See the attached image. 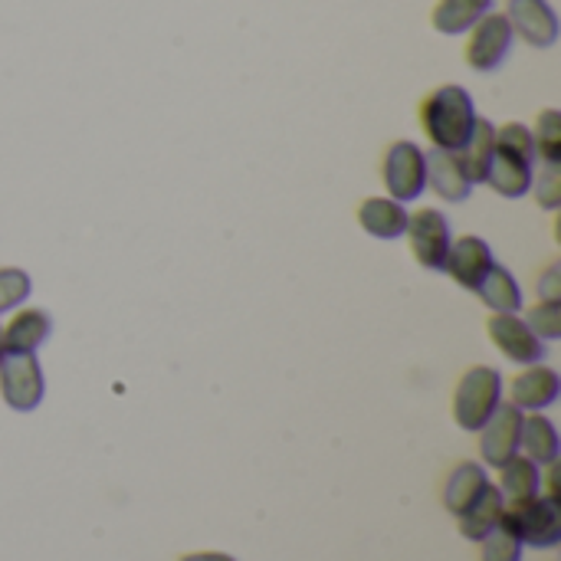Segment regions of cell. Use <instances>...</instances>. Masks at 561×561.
<instances>
[{
    "label": "cell",
    "instance_id": "cell-1",
    "mask_svg": "<svg viewBox=\"0 0 561 561\" xmlns=\"http://www.w3.org/2000/svg\"><path fill=\"white\" fill-rule=\"evenodd\" d=\"M477 122L473 99L463 85H440L421 102V128L440 151H457Z\"/></svg>",
    "mask_w": 561,
    "mask_h": 561
},
{
    "label": "cell",
    "instance_id": "cell-2",
    "mask_svg": "<svg viewBox=\"0 0 561 561\" xmlns=\"http://www.w3.org/2000/svg\"><path fill=\"white\" fill-rule=\"evenodd\" d=\"M500 404H503V375L490 365H477L457 385L454 421L463 431H480Z\"/></svg>",
    "mask_w": 561,
    "mask_h": 561
},
{
    "label": "cell",
    "instance_id": "cell-3",
    "mask_svg": "<svg viewBox=\"0 0 561 561\" xmlns=\"http://www.w3.org/2000/svg\"><path fill=\"white\" fill-rule=\"evenodd\" d=\"M503 523L519 536L523 546L552 549L561 542V503L549 496H533L523 503H506Z\"/></svg>",
    "mask_w": 561,
    "mask_h": 561
},
{
    "label": "cell",
    "instance_id": "cell-4",
    "mask_svg": "<svg viewBox=\"0 0 561 561\" xmlns=\"http://www.w3.org/2000/svg\"><path fill=\"white\" fill-rule=\"evenodd\" d=\"M385 187L394 201L408 204L417 201L427 187V154L414 145V141H394L385 151Z\"/></svg>",
    "mask_w": 561,
    "mask_h": 561
},
{
    "label": "cell",
    "instance_id": "cell-5",
    "mask_svg": "<svg viewBox=\"0 0 561 561\" xmlns=\"http://www.w3.org/2000/svg\"><path fill=\"white\" fill-rule=\"evenodd\" d=\"M470 39H467V62L477 72H493L503 66V59L513 49V26L506 20V13H483L473 26H470Z\"/></svg>",
    "mask_w": 561,
    "mask_h": 561
},
{
    "label": "cell",
    "instance_id": "cell-6",
    "mask_svg": "<svg viewBox=\"0 0 561 561\" xmlns=\"http://www.w3.org/2000/svg\"><path fill=\"white\" fill-rule=\"evenodd\" d=\"M408 240L411 253L424 270H444L447 250H450V224L440 210L421 207L417 214H408Z\"/></svg>",
    "mask_w": 561,
    "mask_h": 561
},
{
    "label": "cell",
    "instance_id": "cell-7",
    "mask_svg": "<svg viewBox=\"0 0 561 561\" xmlns=\"http://www.w3.org/2000/svg\"><path fill=\"white\" fill-rule=\"evenodd\" d=\"M0 398L13 411H36L43 401V368L36 355H3L0 362Z\"/></svg>",
    "mask_w": 561,
    "mask_h": 561
},
{
    "label": "cell",
    "instance_id": "cell-8",
    "mask_svg": "<svg viewBox=\"0 0 561 561\" xmlns=\"http://www.w3.org/2000/svg\"><path fill=\"white\" fill-rule=\"evenodd\" d=\"M486 332H490L493 345L516 365H536L546 355L542 339L516 312H493L486 319Z\"/></svg>",
    "mask_w": 561,
    "mask_h": 561
},
{
    "label": "cell",
    "instance_id": "cell-9",
    "mask_svg": "<svg viewBox=\"0 0 561 561\" xmlns=\"http://www.w3.org/2000/svg\"><path fill=\"white\" fill-rule=\"evenodd\" d=\"M493 263H496V260H493L490 243H486L483 237L467 233V237L450 240V250H447V260H444V273H447L457 286L477 293V286H480L483 276L493 270Z\"/></svg>",
    "mask_w": 561,
    "mask_h": 561
},
{
    "label": "cell",
    "instance_id": "cell-10",
    "mask_svg": "<svg viewBox=\"0 0 561 561\" xmlns=\"http://www.w3.org/2000/svg\"><path fill=\"white\" fill-rule=\"evenodd\" d=\"M523 411L516 404H500L490 421L480 427V454L490 467H503L513 454H519V434H523Z\"/></svg>",
    "mask_w": 561,
    "mask_h": 561
},
{
    "label": "cell",
    "instance_id": "cell-11",
    "mask_svg": "<svg viewBox=\"0 0 561 561\" xmlns=\"http://www.w3.org/2000/svg\"><path fill=\"white\" fill-rule=\"evenodd\" d=\"M559 371L536 362V365H526V371L513 378L510 404H516L519 411H546L559 401Z\"/></svg>",
    "mask_w": 561,
    "mask_h": 561
},
{
    "label": "cell",
    "instance_id": "cell-12",
    "mask_svg": "<svg viewBox=\"0 0 561 561\" xmlns=\"http://www.w3.org/2000/svg\"><path fill=\"white\" fill-rule=\"evenodd\" d=\"M506 20L529 46H552L559 39V16L549 0H510Z\"/></svg>",
    "mask_w": 561,
    "mask_h": 561
},
{
    "label": "cell",
    "instance_id": "cell-13",
    "mask_svg": "<svg viewBox=\"0 0 561 561\" xmlns=\"http://www.w3.org/2000/svg\"><path fill=\"white\" fill-rule=\"evenodd\" d=\"M493 151H496V128H493V122L477 118V122H473L470 138L463 141V148H457V151H454L470 184H486Z\"/></svg>",
    "mask_w": 561,
    "mask_h": 561
},
{
    "label": "cell",
    "instance_id": "cell-14",
    "mask_svg": "<svg viewBox=\"0 0 561 561\" xmlns=\"http://www.w3.org/2000/svg\"><path fill=\"white\" fill-rule=\"evenodd\" d=\"M358 224L368 237L378 240H398L408 230V210L394 197H368L358 207Z\"/></svg>",
    "mask_w": 561,
    "mask_h": 561
},
{
    "label": "cell",
    "instance_id": "cell-15",
    "mask_svg": "<svg viewBox=\"0 0 561 561\" xmlns=\"http://www.w3.org/2000/svg\"><path fill=\"white\" fill-rule=\"evenodd\" d=\"M49 329H53L49 312H43V309H20V312L10 319V325L0 329V335H3V352H7V355H30V352H36V348L46 342Z\"/></svg>",
    "mask_w": 561,
    "mask_h": 561
},
{
    "label": "cell",
    "instance_id": "cell-16",
    "mask_svg": "<svg viewBox=\"0 0 561 561\" xmlns=\"http://www.w3.org/2000/svg\"><path fill=\"white\" fill-rule=\"evenodd\" d=\"M533 164L536 161H526L519 154H510V151H493V161H490V174H486V184L503 194V197H523L533 191Z\"/></svg>",
    "mask_w": 561,
    "mask_h": 561
},
{
    "label": "cell",
    "instance_id": "cell-17",
    "mask_svg": "<svg viewBox=\"0 0 561 561\" xmlns=\"http://www.w3.org/2000/svg\"><path fill=\"white\" fill-rule=\"evenodd\" d=\"M427 184L434 187L437 197H444V201H450V204L467 201V197H470V187H473V184L467 181V174H463L457 154H454V151H440V148H434V151L427 154Z\"/></svg>",
    "mask_w": 561,
    "mask_h": 561
},
{
    "label": "cell",
    "instance_id": "cell-18",
    "mask_svg": "<svg viewBox=\"0 0 561 561\" xmlns=\"http://www.w3.org/2000/svg\"><path fill=\"white\" fill-rule=\"evenodd\" d=\"M503 510H506V500H503L500 486L486 483V490L473 500V506H470L467 513H460V516H457V523H460V536H463V539H470V542H480L490 529H496V526H500Z\"/></svg>",
    "mask_w": 561,
    "mask_h": 561
},
{
    "label": "cell",
    "instance_id": "cell-19",
    "mask_svg": "<svg viewBox=\"0 0 561 561\" xmlns=\"http://www.w3.org/2000/svg\"><path fill=\"white\" fill-rule=\"evenodd\" d=\"M542 490V473L539 463H533L526 454H513L503 467H500V493L506 503H523L539 496Z\"/></svg>",
    "mask_w": 561,
    "mask_h": 561
},
{
    "label": "cell",
    "instance_id": "cell-20",
    "mask_svg": "<svg viewBox=\"0 0 561 561\" xmlns=\"http://www.w3.org/2000/svg\"><path fill=\"white\" fill-rule=\"evenodd\" d=\"M519 447H523V450H526V457H529L533 463H539V467H549V463H556V460H559V450H561V440H559V431H556V424H552L546 414L533 411L529 417H523Z\"/></svg>",
    "mask_w": 561,
    "mask_h": 561
},
{
    "label": "cell",
    "instance_id": "cell-21",
    "mask_svg": "<svg viewBox=\"0 0 561 561\" xmlns=\"http://www.w3.org/2000/svg\"><path fill=\"white\" fill-rule=\"evenodd\" d=\"M486 473H483V467L480 463H460L454 473H450V480H447V486H444V506H447V513H454V516H460V513H467L470 506H473V500L486 490Z\"/></svg>",
    "mask_w": 561,
    "mask_h": 561
},
{
    "label": "cell",
    "instance_id": "cell-22",
    "mask_svg": "<svg viewBox=\"0 0 561 561\" xmlns=\"http://www.w3.org/2000/svg\"><path fill=\"white\" fill-rule=\"evenodd\" d=\"M490 7H493V0H437L431 23L437 33L457 36V33H467L483 13H490Z\"/></svg>",
    "mask_w": 561,
    "mask_h": 561
},
{
    "label": "cell",
    "instance_id": "cell-23",
    "mask_svg": "<svg viewBox=\"0 0 561 561\" xmlns=\"http://www.w3.org/2000/svg\"><path fill=\"white\" fill-rule=\"evenodd\" d=\"M477 296H480L493 312H519V309H523L519 283H516L513 273L503 270L500 263H493V270L483 276V283L477 286Z\"/></svg>",
    "mask_w": 561,
    "mask_h": 561
},
{
    "label": "cell",
    "instance_id": "cell-24",
    "mask_svg": "<svg viewBox=\"0 0 561 561\" xmlns=\"http://www.w3.org/2000/svg\"><path fill=\"white\" fill-rule=\"evenodd\" d=\"M533 141H536V154L546 161V164H561V112L559 108H546L536 122V131H533Z\"/></svg>",
    "mask_w": 561,
    "mask_h": 561
},
{
    "label": "cell",
    "instance_id": "cell-25",
    "mask_svg": "<svg viewBox=\"0 0 561 561\" xmlns=\"http://www.w3.org/2000/svg\"><path fill=\"white\" fill-rule=\"evenodd\" d=\"M480 546H483L480 561H523V542H519V536L503 519H500L496 529H490L480 539Z\"/></svg>",
    "mask_w": 561,
    "mask_h": 561
},
{
    "label": "cell",
    "instance_id": "cell-26",
    "mask_svg": "<svg viewBox=\"0 0 561 561\" xmlns=\"http://www.w3.org/2000/svg\"><path fill=\"white\" fill-rule=\"evenodd\" d=\"M526 325L542 339V342H556L561 339V302L559 299H542L533 309H526Z\"/></svg>",
    "mask_w": 561,
    "mask_h": 561
},
{
    "label": "cell",
    "instance_id": "cell-27",
    "mask_svg": "<svg viewBox=\"0 0 561 561\" xmlns=\"http://www.w3.org/2000/svg\"><path fill=\"white\" fill-rule=\"evenodd\" d=\"M496 148L519 154L526 161H536V141H533V128H526L523 122H506L503 128H496Z\"/></svg>",
    "mask_w": 561,
    "mask_h": 561
},
{
    "label": "cell",
    "instance_id": "cell-28",
    "mask_svg": "<svg viewBox=\"0 0 561 561\" xmlns=\"http://www.w3.org/2000/svg\"><path fill=\"white\" fill-rule=\"evenodd\" d=\"M33 283L23 270L16 266H3L0 270V312H10L13 306H20L30 296Z\"/></svg>",
    "mask_w": 561,
    "mask_h": 561
},
{
    "label": "cell",
    "instance_id": "cell-29",
    "mask_svg": "<svg viewBox=\"0 0 561 561\" xmlns=\"http://www.w3.org/2000/svg\"><path fill=\"white\" fill-rule=\"evenodd\" d=\"M536 184V201L542 210H559L561 207V164H542L539 174H533Z\"/></svg>",
    "mask_w": 561,
    "mask_h": 561
},
{
    "label": "cell",
    "instance_id": "cell-30",
    "mask_svg": "<svg viewBox=\"0 0 561 561\" xmlns=\"http://www.w3.org/2000/svg\"><path fill=\"white\" fill-rule=\"evenodd\" d=\"M539 289H542V296H546V299H559L561 296L559 263H552V266H549V273H546V279L539 283Z\"/></svg>",
    "mask_w": 561,
    "mask_h": 561
},
{
    "label": "cell",
    "instance_id": "cell-31",
    "mask_svg": "<svg viewBox=\"0 0 561 561\" xmlns=\"http://www.w3.org/2000/svg\"><path fill=\"white\" fill-rule=\"evenodd\" d=\"M181 561H237L233 556H227V552H191V556H184Z\"/></svg>",
    "mask_w": 561,
    "mask_h": 561
},
{
    "label": "cell",
    "instance_id": "cell-32",
    "mask_svg": "<svg viewBox=\"0 0 561 561\" xmlns=\"http://www.w3.org/2000/svg\"><path fill=\"white\" fill-rule=\"evenodd\" d=\"M3 355H7V352H3V335H0V362H3Z\"/></svg>",
    "mask_w": 561,
    "mask_h": 561
}]
</instances>
